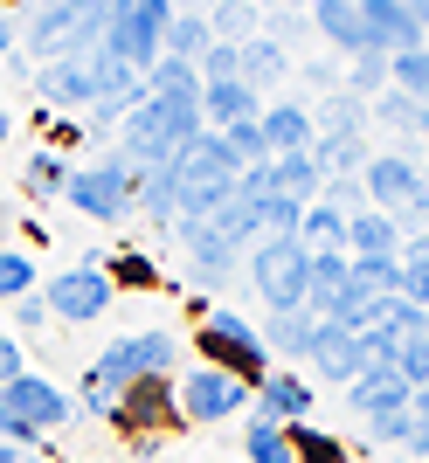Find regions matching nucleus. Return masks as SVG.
<instances>
[{
	"label": "nucleus",
	"mask_w": 429,
	"mask_h": 463,
	"mask_svg": "<svg viewBox=\"0 0 429 463\" xmlns=\"http://www.w3.org/2000/svg\"><path fill=\"white\" fill-rule=\"evenodd\" d=\"M415 422H429V387H415Z\"/></svg>",
	"instance_id": "nucleus-51"
},
{
	"label": "nucleus",
	"mask_w": 429,
	"mask_h": 463,
	"mask_svg": "<svg viewBox=\"0 0 429 463\" xmlns=\"http://www.w3.org/2000/svg\"><path fill=\"white\" fill-rule=\"evenodd\" d=\"M174 235H180V256H187V277H195V284H229L235 277L243 250H229L208 222H174Z\"/></svg>",
	"instance_id": "nucleus-13"
},
{
	"label": "nucleus",
	"mask_w": 429,
	"mask_h": 463,
	"mask_svg": "<svg viewBox=\"0 0 429 463\" xmlns=\"http://www.w3.org/2000/svg\"><path fill=\"white\" fill-rule=\"evenodd\" d=\"M235 77H243L256 97H263L271 83L291 77V49H284V42H271V35H250L243 49H235Z\"/></svg>",
	"instance_id": "nucleus-17"
},
{
	"label": "nucleus",
	"mask_w": 429,
	"mask_h": 463,
	"mask_svg": "<svg viewBox=\"0 0 429 463\" xmlns=\"http://www.w3.org/2000/svg\"><path fill=\"white\" fill-rule=\"evenodd\" d=\"M256 111H263V97H256L243 77L201 83V125H208V132H229V125H243V118H256Z\"/></svg>",
	"instance_id": "nucleus-16"
},
{
	"label": "nucleus",
	"mask_w": 429,
	"mask_h": 463,
	"mask_svg": "<svg viewBox=\"0 0 429 463\" xmlns=\"http://www.w3.org/2000/svg\"><path fill=\"white\" fill-rule=\"evenodd\" d=\"M35 104L42 111H91L98 104V83H91V56H62L35 70Z\"/></svg>",
	"instance_id": "nucleus-9"
},
{
	"label": "nucleus",
	"mask_w": 429,
	"mask_h": 463,
	"mask_svg": "<svg viewBox=\"0 0 429 463\" xmlns=\"http://www.w3.org/2000/svg\"><path fill=\"white\" fill-rule=\"evenodd\" d=\"M291 457L298 463H347V443L326 436V429H312V422H291Z\"/></svg>",
	"instance_id": "nucleus-36"
},
{
	"label": "nucleus",
	"mask_w": 429,
	"mask_h": 463,
	"mask_svg": "<svg viewBox=\"0 0 429 463\" xmlns=\"http://www.w3.org/2000/svg\"><path fill=\"white\" fill-rule=\"evenodd\" d=\"M347 284L367 298H402V256H347Z\"/></svg>",
	"instance_id": "nucleus-28"
},
{
	"label": "nucleus",
	"mask_w": 429,
	"mask_h": 463,
	"mask_svg": "<svg viewBox=\"0 0 429 463\" xmlns=\"http://www.w3.org/2000/svg\"><path fill=\"white\" fill-rule=\"evenodd\" d=\"M14 326H21V332L49 326V305H42V290H28V298H14Z\"/></svg>",
	"instance_id": "nucleus-44"
},
{
	"label": "nucleus",
	"mask_w": 429,
	"mask_h": 463,
	"mask_svg": "<svg viewBox=\"0 0 429 463\" xmlns=\"http://www.w3.org/2000/svg\"><path fill=\"white\" fill-rule=\"evenodd\" d=\"M312 132H347V138H360L367 132V97H353L347 83L339 90H326L312 104Z\"/></svg>",
	"instance_id": "nucleus-25"
},
{
	"label": "nucleus",
	"mask_w": 429,
	"mask_h": 463,
	"mask_svg": "<svg viewBox=\"0 0 429 463\" xmlns=\"http://www.w3.org/2000/svg\"><path fill=\"white\" fill-rule=\"evenodd\" d=\"M388 90H402L409 104L429 111V49H402V56H388Z\"/></svg>",
	"instance_id": "nucleus-33"
},
{
	"label": "nucleus",
	"mask_w": 429,
	"mask_h": 463,
	"mask_svg": "<svg viewBox=\"0 0 429 463\" xmlns=\"http://www.w3.org/2000/svg\"><path fill=\"white\" fill-rule=\"evenodd\" d=\"M222 146H229L235 166H263V159H271V146H263V125H256V118L229 125V132H222Z\"/></svg>",
	"instance_id": "nucleus-39"
},
{
	"label": "nucleus",
	"mask_w": 429,
	"mask_h": 463,
	"mask_svg": "<svg viewBox=\"0 0 429 463\" xmlns=\"http://www.w3.org/2000/svg\"><path fill=\"white\" fill-rule=\"evenodd\" d=\"M409 14H415V28L429 35V0H409Z\"/></svg>",
	"instance_id": "nucleus-49"
},
{
	"label": "nucleus",
	"mask_w": 429,
	"mask_h": 463,
	"mask_svg": "<svg viewBox=\"0 0 429 463\" xmlns=\"http://www.w3.org/2000/svg\"><path fill=\"white\" fill-rule=\"evenodd\" d=\"M298 242H305L312 256L347 250V214H339V208H326V201H312V208L298 214Z\"/></svg>",
	"instance_id": "nucleus-30"
},
{
	"label": "nucleus",
	"mask_w": 429,
	"mask_h": 463,
	"mask_svg": "<svg viewBox=\"0 0 429 463\" xmlns=\"http://www.w3.org/2000/svg\"><path fill=\"white\" fill-rule=\"evenodd\" d=\"M347 90L353 97H381V90H388V56H381V49L347 56Z\"/></svg>",
	"instance_id": "nucleus-37"
},
{
	"label": "nucleus",
	"mask_w": 429,
	"mask_h": 463,
	"mask_svg": "<svg viewBox=\"0 0 429 463\" xmlns=\"http://www.w3.org/2000/svg\"><path fill=\"white\" fill-rule=\"evenodd\" d=\"M402 298L429 311V256H402Z\"/></svg>",
	"instance_id": "nucleus-41"
},
{
	"label": "nucleus",
	"mask_w": 429,
	"mask_h": 463,
	"mask_svg": "<svg viewBox=\"0 0 429 463\" xmlns=\"http://www.w3.org/2000/svg\"><path fill=\"white\" fill-rule=\"evenodd\" d=\"M347 408L360 415V422H388V415H409V408H415V387L402 381L395 367H367L360 381L347 387Z\"/></svg>",
	"instance_id": "nucleus-11"
},
{
	"label": "nucleus",
	"mask_w": 429,
	"mask_h": 463,
	"mask_svg": "<svg viewBox=\"0 0 429 463\" xmlns=\"http://www.w3.org/2000/svg\"><path fill=\"white\" fill-rule=\"evenodd\" d=\"M0 201H7V174H0Z\"/></svg>",
	"instance_id": "nucleus-54"
},
{
	"label": "nucleus",
	"mask_w": 429,
	"mask_h": 463,
	"mask_svg": "<svg viewBox=\"0 0 429 463\" xmlns=\"http://www.w3.org/2000/svg\"><path fill=\"white\" fill-rule=\"evenodd\" d=\"M243 463H298L291 457V429L271 422V415H250V429H243Z\"/></svg>",
	"instance_id": "nucleus-29"
},
{
	"label": "nucleus",
	"mask_w": 429,
	"mask_h": 463,
	"mask_svg": "<svg viewBox=\"0 0 429 463\" xmlns=\"http://www.w3.org/2000/svg\"><path fill=\"white\" fill-rule=\"evenodd\" d=\"M305 21H312L319 42H332L339 56H360V49H367V28H360V7H353V0H312Z\"/></svg>",
	"instance_id": "nucleus-18"
},
{
	"label": "nucleus",
	"mask_w": 429,
	"mask_h": 463,
	"mask_svg": "<svg viewBox=\"0 0 429 463\" xmlns=\"http://www.w3.org/2000/svg\"><path fill=\"white\" fill-rule=\"evenodd\" d=\"M360 194L374 214H388L402 235L429 229V180H423V153L415 146H388L360 166Z\"/></svg>",
	"instance_id": "nucleus-2"
},
{
	"label": "nucleus",
	"mask_w": 429,
	"mask_h": 463,
	"mask_svg": "<svg viewBox=\"0 0 429 463\" xmlns=\"http://www.w3.org/2000/svg\"><path fill=\"white\" fill-rule=\"evenodd\" d=\"M360 7V28H367V49L381 56H402V49H429V35L415 28L409 0H353Z\"/></svg>",
	"instance_id": "nucleus-10"
},
{
	"label": "nucleus",
	"mask_w": 429,
	"mask_h": 463,
	"mask_svg": "<svg viewBox=\"0 0 429 463\" xmlns=\"http://www.w3.org/2000/svg\"><path fill=\"white\" fill-rule=\"evenodd\" d=\"M402 256H429V229H415V235H402Z\"/></svg>",
	"instance_id": "nucleus-47"
},
{
	"label": "nucleus",
	"mask_w": 429,
	"mask_h": 463,
	"mask_svg": "<svg viewBox=\"0 0 429 463\" xmlns=\"http://www.w3.org/2000/svg\"><path fill=\"white\" fill-rule=\"evenodd\" d=\"M70 415H77V402H70L49 373H14V381L0 387V436H7V449L62 429Z\"/></svg>",
	"instance_id": "nucleus-4"
},
{
	"label": "nucleus",
	"mask_w": 429,
	"mask_h": 463,
	"mask_svg": "<svg viewBox=\"0 0 429 463\" xmlns=\"http://www.w3.org/2000/svg\"><path fill=\"white\" fill-rule=\"evenodd\" d=\"M256 7H263V14H305L312 0H256Z\"/></svg>",
	"instance_id": "nucleus-46"
},
{
	"label": "nucleus",
	"mask_w": 429,
	"mask_h": 463,
	"mask_svg": "<svg viewBox=\"0 0 429 463\" xmlns=\"http://www.w3.org/2000/svg\"><path fill=\"white\" fill-rule=\"evenodd\" d=\"M312 159L326 180H360V166H367V138H347V132H319L312 138Z\"/></svg>",
	"instance_id": "nucleus-23"
},
{
	"label": "nucleus",
	"mask_w": 429,
	"mask_h": 463,
	"mask_svg": "<svg viewBox=\"0 0 429 463\" xmlns=\"http://www.w3.org/2000/svg\"><path fill=\"white\" fill-rule=\"evenodd\" d=\"M347 256H402V229L374 208L347 214Z\"/></svg>",
	"instance_id": "nucleus-24"
},
{
	"label": "nucleus",
	"mask_w": 429,
	"mask_h": 463,
	"mask_svg": "<svg viewBox=\"0 0 429 463\" xmlns=\"http://www.w3.org/2000/svg\"><path fill=\"white\" fill-rule=\"evenodd\" d=\"M256 125H263V146L277 153H312V104L305 97H263V111H256Z\"/></svg>",
	"instance_id": "nucleus-14"
},
{
	"label": "nucleus",
	"mask_w": 429,
	"mask_h": 463,
	"mask_svg": "<svg viewBox=\"0 0 429 463\" xmlns=\"http://www.w3.org/2000/svg\"><path fill=\"white\" fill-rule=\"evenodd\" d=\"M298 214H305V208H298L291 194H277V187L256 201V222H263V235H298Z\"/></svg>",
	"instance_id": "nucleus-40"
},
{
	"label": "nucleus",
	"mask_w": 429,
	"mask_h": 463,
	"mask_svg": "<svg viewBox=\"0 0 429 463\" xmlns=\"http://www.w3.org/2000/svg\"><path fill=\"white\" fill-rule=\"evenodd\" d=\"M423 180H429V153H423Z\"/></svg>",
	"instance_id": "nucleus-55"
},
{
	"label": "nucleus",
	"mask_w": 429,
	"mask_h": 463,
	"mask_svg": "<svg viewBox=\"0 0 429 463\" xmlns=\"http://www.w3.org/2000/svg\"><path fill=\"white\" fill-rule=\"evenodd\" d=\"M271 187H277V194H291L298 208H312L319 194H326V174H319V159H312V153H277V159H271Z\"/></svg>",
	"instance_id": "nucleus-22"
},
{
	"label": "nucleus",
	"mask_w": 429,
	"mask_h": 463,
	"mask_svg": "<svg viewBox=\"0 0 429 463\" xmlns=\"http://www.w3.org/2000/svg\"><path fill=\"white\" fill-rule=\"evenodd\" d=\"M319 339V311H271V326H263V346H271V360H298L305 367V353H312Z\"/></svg>",
	"instance_id": "nucleus-19"
},
{
	"label": "nucleus",
	"mask_w": 429,
	"mask_h": 463,
	"mask_svg": "<svg viewBox=\"0 0 429 463\" xmlns=\"http://www.w3.org/2000/svg\"><path fill=\"white\" fill-rule=\"evenodd\" d=\"M118 298V277L104 270V256H83V263H62L49 284H42V305H49V326H98Z\"/></svg>",
	"instance_id": "nucleus-7"
},
{
	"label": "nucleus",
	"mask_w": 429,
	"mask_h": 463,
	"mask_svg": "<svg viewBox=\"0 0 429 463\" xmlns=\"http://www.w3.org/2000/svg\"><path fill=\"white\" fill-rule=\"evenodd\" d=\"M174 373H180V339H174L167 326L125 332V339H111V346L83 367L77 408H83V415H98V422H111V408L125 402L138 381H174Z\"/></svg>",
	"instance_id": "nucleus-1"
},
{
	"label": "nucleus",
	"mask_w": 429,
	"mask_h": 463,
	"mask_svg": "<svg viewBox=\"0 0 429 463\" xmlns=\"http://www.w3.org/2000/svg\"><path fill=\"white\" fill-rule=\"evenodd\" d=\"M14 56V7H7V0H0V62Z\"/></svg>",
	"instance_id": "nucleus-45"
},
{
	"label": "nucleus",
	"mask_w": 429,
	"mask_h": 463,
	"mask_svg": "<svg viewBox=\"0 0 429 463\" xmlns=\"http://www.w3.org/2000/svg\"><path fill=\"white\" fill-rule=\"evenodd\" d=\"M305 367L326 373L332 387H353L360 373H367V346H360V332L326 326V318H319V339H312V353H305Z\"/></svg>",
	"instance_id": "nucleus-12"
},
{
	"label": "nucleus",
	"mask_w": 429,
	"mask_h": 463,
	"mask_svg": "<svg viewBox=\"0 0 429 463\" xmlns=\"http://www.w3.org/2000/svg\"><path fill=\"white\" fill-rule=\"evenodd\" d=\"M423 463H429V457H423Z\"/></svg>",
	"instance_id": "nucleus-58"
},
{
	"label": "nucleus",
	"mask_w": 429,
	"mask_h": 463,
	"mask_svg": "<svg viewBox=\"0 0 429 463\" xmlns=\"http://www.w3.org/2000/svg\"><path fill=\"white\" fill-rule=\"evenodd\" d=\"M250 402H256V387H243L222 367H201L195 360L187 373H174V422H187V429L235 422V415H250Z\"/></svg>",
	"instance_id": "nucleus-6"
},
{
	"label": "nucleus",
	"mask_w": 429,
	"mask_h": 463,
	"mask_svg": "<svg viewBox=\"0 0 429 463\" xmlns=\"http://www.w3.org/2000/svg\"><path fill=\"white\" fill-rule=\"evenodd\" d=\"M388 463H409V457H388Z\"/></svg>",
	"instance_id": "nucleus-57"
},
{
	"label": "nucleus",
	"mask_w": 429,
	"mask_h": 463,
	"mask_svg": "<svg viewBox=\"0 0 429 463\" xmlns=\"http://www.w3.org/2000/svg\"><path fill=\"white\" fill-rule=\"evenodd\" d=\"M250 415H271V422H312V381L305 373H291V367H271L263 381H256V402H250Z\"/></svg>",
	"instance_id": "nucleus-15"
},
{
	"label": "nucleus",
	"mask_w": 429,
	"mask_h": 463,
	"mask_svg": "<svg viewBox=\"0 0 429 463\" xmlns=\"http://www.w3.org/2000/svg\"><path fill=\"white\" fill-rule=\"evenodd\" d=\"M208 35L229 42V49H243L250 35H263V7H256V0H214L208 7Z\"/></svg>",
	"instance_id": "nucleus-26"
},
{
	"label": "nucleus",
	"mask_w": 429,
	"mask_h": 463,
	"mask_svg": "<svg viewBox=\"0 0 429 463\" xmlns=\"http://www.w3.org/2000/svg\"><path fill=\"white\" fill-rule=\"evenodd\" d=\"M415 138H423V146H429V111H423V132H415Z\"/></svg>",
	"instance_id": "nucleus-53"
},
{
	"label": "nucleus",
	"mask_w": 429,
	"mask_h": 463,
	"mask_svg": "<svg viewBox=\"0 0 429 463\" xmlns=\"http://www.w3.org/2000/svg\"><path fill=\"white\" fill-rule=\"evenodd\" d=\"M423 332H429V311H423Z\"/></svg>",
	"instance_id": "nucleus-56"
},
{
	"label": "nucleus",
	"mask_w": 429,
	"mask_h": 463,
	"mask_svg": "<svg viewBox=\"0 0 429 463\" xmlns=\"http://www.w3.org/2000/svg\"><path fill=\"white\" fill-rule=\"evenodd\" d=\"M214 0H174V14H208Z\"/></svg>",
	"instance_id": "nucleus-48"
},
{
	"label": "nucleus",
	"mask_w": 429,
	"mask_h": 463,
	"mask_svg": "<svg viewBox=\"0 0 429 463\" xmlns=\"http://www.w3.org/2000/svg\"><path fill=\"white\" fill-rule=\"evenodd\" d=\"M208 14H174L167 21V35H159V56H180V62H201L208 56Z\"/></svg>",
	"instance_id": "nucleus-31"
},
{
	"label": "nucleus",
	"mask_w": 429,
	"mask_h": 463,
	"mask_svg": "<svg viewBox=\"0 0 429 463\" xmlns=\"http://www.w3.org/2000/svg\"><path fill=\"white\" fill-rule=\"evenodd\" d=\"M167 415H174V381H138L132 394L111 408L118 429H153V422H167Z\"/></svg>",
	"instance_id": "nucleus-21"
},
{
	"label": "nucleus",
	"mask_w": 429,
	"mask_h": 463,
	"mask_svg": "<svg viewBox=\"0 0 429 463\" xmlns=\"http://www.w3.org/2000/svg\"><path fill=\"white\" fill-rule=\"evenodd\" d=\"M201 90V70L180 56H159L153 70H146V97H195Z\"/></svg>",
	"instance_id": "nucleus-34"
},
{
	"label": "nucleus",
	"mask_w": 429,
	"mask_h": 463,
	"mask_svg": "<svg viewBox=\"0 0 429 463\" xmlns=\"http://www.w3.org/2000/svg\"><path fill=\"white\" fill-rule=\"evenodd\" d=\"M0 463H21V457H14V449H7V443H0Z\"/></svg>",
	"instance_id": "nucleus-52"
},
{
	"label": "nucleus",
	"mask_w": 429,
	"mask_h": 463,
	"mask_svg": "<svg viewBox=\"0 0 429 463\" xmlns=\"http://www.w3.org/2000/svg\"><path fill=\"white\" fill-rule=\"evenodd\" d=\"M347 290V250H326V256H312V284H305V311H319L326 318V305Z\"/></svg>",
	"instance_id": "nucleus-32"
},
{
	"label": "nucleus",
	"mask_w": 429,
	"mask_h": 463,
	"mask_svg": "<svg viewBox=\"0 0 429 463\" xmlns=\"http://www.w3.org/2000/svg\"><path fill=\"white\" fill-rule=\"evenodd\" d=\"M7 138H14V111H7V104H0V146H7Z\"/></svg>",
	"instance_id": "nucleus-50"
},
{
	"label": "nucleus",
	"mask_w": 429,
	"mask_h": 463,
	"mask_svg": "<svg viewBox=\"0 0 429 463\" xmlns=\"http://www.w3.org/2000/svg\"><path fill=\"white\" fill-rule=\"evenodd\" d=\"M35 284V256L28 250H0V305H14V298H28Z\"/></svg>",
	"instance_id": "nucleus-38"
},
{
	"label": "nucleus",
	"mask_w": 429,
	"mask_h": 463,
	"mask_svg": "<svg viewBox=\"0 0 429 463\" xmlns=\"http://www.w3.org/2000/svg\"><path fill=\"white\" fill-rule=\"evenodd\" d=\"M14 373H28V353H21V339H14V332H0V387L14 381Z\"/></svg>",
	"instance_id": "nucleus-43"
},
{
	"label": "nucleus",
	"mask_w": 429,
	"mask_h": 463,
	"mask_svg": "<svg viewBox=\"0 0 429 463\" xmlns=\"http://www.w3.org/2000/svg\"><path fill=\"white\" fill-rule=\"evenodd\" d=\"M250 284L271 311H298L305 305V284H312V250L298 235H263L250 250Z\"/></svg>",
	"instance_id": "nucleus-8"
},
{
	"label": "nucleus",
	"mask_w": 429,
	"mask_h": 463,
	"mask_svg": "<svg viewBox=\"0 0 429 463\" xmlns=\"http://www.w3.org/2000/svg\"><path fill=\"white\" fill-rule=\"evenodd\" d=\"M62 180H70V159H62L56 146H35L28 166H21V194H28V201H62Z\"/></svg>",
	"instance_id": "nucleus-27"
},
{
	"label": "nucleus",
	"mask_w": 429,
	"mask_h": 463,
	"mask_svg": "<svg viewBox=\"0 0 429 463\" xmlns=\"http://www.w3.org/2000/svg\"><path fill=\"white\" fill-rule=\"evenodd\" d=\"M367 118H381L395 138H415L423 132V104H409L402 90H381V97H367Z\"/></svg>",
	"instance_id": "nucleus-35"
},
{
	"label": "nucleus",
	"mask_w": 429,
	"mask_h": 463,
	"mask_svg": "<svg viewBox=\"0 0 429 463\" xmlns=\"http://www.w3.org/2000/svg\"><path fill=\"white\" fill-rule=\"evenodd\" d=\"M195 70H201V83H222V77H235V49H229V42H208V56H201Z\"/></svg>",
	"instance_id": "nucleus-42"
},
{
	"label": "nucleus",
	"mask_w": 429,
	"mask_h": 463,
	"mask_svg": "<svg viewBox=\"0 0 429 463\" xmlns=\"http://www.w3.org/2000/svg\"><path fill=\"white\" fill-rule=\"evenodd\" d=\"M195 353H201V367L235 373L243 387H256L263 373L277 367L271 346H263V326H250L243 311H201V326H195Z\"/></svg>",
	"instance_id": "nucleus-3"
},
{
	"label": "nucleus",
	"mask_w": 429,
	"mask_h": 463,
	"mask_svg": "<svg viewBox=\"0 0 429 463\" xmlns=\"http://www.w3.org/2000/svg\"><path fill=\"white\" fill-rule=\"evenodd\" d=\"M132 214H146V222H167V229L180 222V166H174V159L138 174V201H132Z\"/></svg>",
	"instance_id": "nucleus-20"
},
{
	"label": "nucleus",
	"mask_w": 429,
	"mask_h": 463,
	"mask_svg": "<svg viewBox=\"0 0 429 463\" xmlns=\"http://www.w3.org/2000/svg\"><path fill=\"white\" fill-rule=\"evenodd\" d=\"M132 201H138V174L118 153L83 159V166H70V180H62V208L91 214V222H125Z\"/></svg>",
	"instance_id": "nucleus-5"
}]
</instances>
